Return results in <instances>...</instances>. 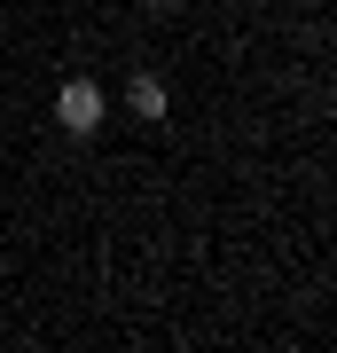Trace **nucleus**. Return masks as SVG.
I'll list each match as a JSON object with an SVG mask.
<instances>
[{
  "mask_svg": "<svg viewBox=\"0 0 337 353\" xmlns=\"http://www.w3.org/2000/svg\"><path fill=\"white\" fill-rule=\"evenodd\" d=\"M102 110H110V102H102L94 79H63V94H55V126H63V134H94Z\"/></svg>",
  "mask_w": 337,
  "mask_h": 353,
  "instance_id": "obj_1",
  "label": "nucleus"
},
{
  "mask_svg": "<svg viewBox=\"0 0 337 353\" xmlns=\"http://www.w3.org/2000/svg\"><path fill=\"white\" fill-rule=\"evenodd\" d=\"M125 110L150 118V126H165V110H173V102H165V79L157 71H134V79H125Z\"/></svg>",
  "mask_w": 337,
  "mask_h": 353,
  "instance_id": "obj_2",
  "label": "nucleus"
},
{
  "mask_svg": "<svg viewBox=\"0 0 337 353\" xmlns=\"http://www.w3.org/2000/svg\"><path fill=\"white\" fill-rule=\"evenodd\" d=\"M150 8H188V0H150Z\"/></svg>",
  "mask_w": 337,
  "mask_h": 353,
  "instance_id": "obj_3",
  "label": "nucleus"
}]
</instances>
